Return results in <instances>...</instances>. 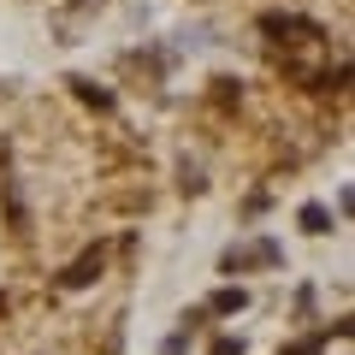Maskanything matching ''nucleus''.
I'll list each match as a JSON object with an SVG mask.
<instances>
[{
  "label": "nucleus",
  "instance_id": "nucleus-1",
  "mask_svg": "<svg viewBox=\"0 0 355 355\" xmlns=\"http://www.w3.org/2000/svg\"><path fill=\"white\" fill-rule=\"evenodd\" d=\"M243 266H279V243L261 237V243H249V249H231L225 254V272H243Z\"/></svg>",
  "mask_w": 355,
  "mask_h": 355
},
{
  "label": "nucleus",
  "instance_id": "nucleus-2",
  "mask_svg": "<svg viewBox=\"0 0 355 355\" xmlns=\"http://www.w3.org/2000/svg\"><path fill=\"white\" fill-rule=\"evenodd\" d=\"M95 272H101V249H95V254H83V261H77L71 272H65V284H71V291H77V284H89V279H95Z\"/></svg>",
  "mask_w": 355,
  "mask_h": 355
},
{
  "label": "nucleus",
  "instance_id": "nucleus-3",
  "mask_svg": "<svg viewBox=\"0 0 355 355\" xmlns=\"http://www.w3.org/2000/svg\"><path fill=\"white\" fill-rule=\"evenodd\" d=\"M243 302H249V291H219V296H214L207 308H214V314H237Z\"/></svg>",
  "mask_w": 355,
  "mask_h": 355
},
{
  "label": "nucleus",
  "instance_id": "nucleus-4",
  "mask_svg": "<svg viewBox=\"0 0 355 355\" xmlns=\"http://www.w3.org/2000/svg\"><path fill=\"white\" fill-rule=\"evenodd\" d=\"M302 231H314V237H320V231H331V219H326V207H320V202L302 207Z\"/></svg>",
  "mask_w": 355,
  "mask_h": 355
},
{
  "label": "nucleus",
  "instance_id": "nucleus-5",
  "mask_svg": "<svg viewBox=\"0 0 355 355\" xmlns=\"http://www.w3.org/2000/svg\"><path fill=\"white\" fill-rule=\"evenodd\" d=\"M214 355H243V343H237V338H219V343H214Z\"/></svg>",
  "mask_w": 355,
  "mask_h": 355
},
{
  "label": "nucleus",
  "instance_id": "nucleus-6",
  "mask_svg": "<svg viewBox=\"0 0 355 355\" xmlns=\"http://www.w3.org/2000/svg\"><path fill=\"white\" fill-rule=\"evenodd\" d=\"M279 355H320V343L308 338V343H291V349H279Z\"/></svg>",
  "mask_w": 355,
  "mask_h": 355
}]
</instances>
